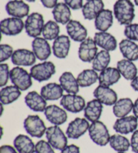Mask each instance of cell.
<instances>
[{"label":"cell","instance_id":"28","mask_svg":"<svg viewBox=\"0 0 138 153\" xmlns=\"http://www.w3.org/2000/svg\"><path fill=\"white\" fill-rule=\"evenodd\" d=\"M112 12L110 10H102L95 18V28L100 32H106L112 26Z\"/></svg>","mask_w":138,"mask_h":153},{"label":"cell","instance_id":"34","mask_svg":"<svg viewBox=\"0 0 138 153\" xmlns=\"http://www.w3.org/2000/svg\"><path fill=\"white\" fill-rule=\"evenodd\" d=\"M97 71L94 69H85L78 75L77 81L80 87H88L94 84L98 80Z\"/></svg>","mask_w":138,"mask_h":153},{"label":"cell","instance_id":"4","mask_svg":"<svg viewBox=\"0 0 138 153\" xmlns=\"http://www.w3.org/2000/svg\"><path fill=\"white\" fill-rule=\"evenodd\" d=\"M24 128L32 137L40 138L46 133L47 128L45 123L37 115H29L24 121Z\"/></svg>","mask_w":138,"mask_h":153},{"label":"cell","instance_id":"49","mask_svg":"<svg viewBox=\"0 0 138 153\" xmlns=\"http://www.w3.org/2000/svg\"><path fill=\"white\" fill-rule=\"evenodd\" d=\"M134 2H135V4L138 6V0H134Z\"/></svg>","mask_w":138,"mask_h":153},{"label":"cell","instance_id":"30","mask_svg":"<svg viewBox=\"0 0 138 153\" xmlns=\"http://www.w3.org/2000/svg\"><path fill=\"white\" fill-rule=\"evenodd\" d=\"M117 68L121 75L128 81H132L137 74V69L133 61L128 59H122L117 62Z\"/></svg>","mask_w":138,"mask_h":153},{"label":"cell","instance_id":"23","mask_svg":"<svg viewBox=\"0 0 138 153\" xmlns=\"http://www.w3.org/2000/svg\"><path fill=\"white\" fill-rule=\"evenodd\" d=\"M103 110V103L96 99L92 100L88 102L85 106L84 117L91 122H96L100 119Z\"/></svg>","mask_w":138,"mask_h":153},{"label":"cell","instance_id":"35","mask_svg":"<svg viewBox=\"0 0 138 153\" xmlns=\"http://www.w3.org/2000/svg\"><path fill=\"white\" fill-rule=\"evenodd\" d=\"M110 62V55L109 51L103 50L96 54L92 61V69L101 72L108 67Z\"/></svg>","mask_w":138,"mask_h":153},{"label":"cell","instance_id":"50","mask_svg":"<svg viewBox=\"0 0 138 153\" xmlns=\"http://www.w3.org/2000/svg\"><path fill=\"white\" fill-rule=\"evenodd\" d=\"M27 1H28V2H34L36 0H26Z\"/></svg>","mask_w":138,"mask_h":153},{"label":"cell","instance_id":"6","mask_svg":"<svg viewBox=\"0 0 138 153\" xmlns=\"http://www.w3.org/2000/svg\"><path fill=\"white\" fill-rule=\"evenodd\" d=\"M56 70L55 66L51 61H45L35 65L30 69V75L32 78L38 82L49 80L53 76Z\"/></svg>","mask_w":138,"mask_h":153},{"label":"cell","instance_id":"15","mask_svg":"<svg viewBox=\"0 0 138 153\" xmlns=\"http://www.w3.org/2000/svg\"><path fill=\"white\" fill-rule=\"evenodd\" d=\"M44 114L49 122L56 126L63 124L68 120V114L64 109L57 105L47 106L44 111Z\"/></svg>","mask_w":138,"mask_h":153},{"label":"cell","instance_id":"16","mask_svg":"<svg viewBox=\"0 0 138 153\" xmlns=\"http://www.w3.org/2000/svg\"><path fill=\"white\" fill-rule=\"evenodd\" d=\"M93 95L95 99L106 105H113L117 101V93L109 87L99 85L94 89Z\"/></svg>","mask_w":138,"mask_h":153},{"label":"cell","instance_id":"41","mask_svg":"<svg viewBox=\"0 0 138 153\" xmlns=\"http://www.w3.org/2000/svg\"><path fill=\"white\" fill-rule=\"evenodd\" d=\"M9 66L8 64L1 63L0 65V87H4L8 83L10 78Z\"/></svg>","mask_w":138,"mask_h":153},{"label":"cell","instance_id":"18","mask_svg":"<svg viewBox=\"0 0 138 153\" xmlns=\"http://www.w3.org/2000/svg\"><path fill=\"white\" fill-rule=\"evenodd\" d=\"M32 48L36 57L40 61H46L51 55L50 45L44 38H35L32 42Z\"/></svg>","mask_w":138,"mask_h":153},{"label":"cell","instance_id":"11","mask_svg":"<svg viewBox=\"0 0 138 153\" xmlns=\"http://www.w3.org/2000/svg\"><path fill=\"white\" fill-rule=\"evenodd\" d=\"M137 118L135 116H125L117 119L113 125L115 132L121 134H128L134 132L138 125Z\"/></svg>","mask_w":138,"mask_h":153},{"label":"cell","instance_id":"48","mask_svg":"<svg viewBox=\"0 0 138 153\" xmlns=\"http://www.w3.org/2000/svg\"><path fill=\"white\" fill-rule=\"evenodd\" d=\"M133 112H134V116L138 119V98L136 101H135V103H134Z\"/></svg>","mask_w":138,"mask_h":153},{"label":"cell","instance_id":"51","mask_svg":"<svg viewBox=\"0 0 138 153\" xmlns=\"http://www.w3.org/2000/svg\"><path fill=\"white\" fill-rule=\"evenodd\" d=\"M117 153H126L125 152H118Z\"/></svg>","mask_w":138,"mask_h":153},{"label":"cell","instance_id":"25","mask_svg":"<svg viewBox=\"0 0 138 153\" xmlns=\"http://www.w3.org/2000/svg\"><path fill=\"white\" fill-rule=\"evenodd\" d=\"M61 86L68 94H77L79 92L80 85L77 79L71 72H65L59 79Z\"/></svg>","mask_w":138,"mask_h":153},{"label":"cell","instance_id":"46","mask_svg":"<svg viewBox=\"0 0 138 153\" xmlns=\"http://www.w3.org/2000/svg\"><path fill=\"white\" fill-rule=\"evenodd\" d=\"M17 150L10 145H3L0 148V153H18Z\"/></svg>","mask_w":138,"mask_h":153},{"label":"cell","instance_id":"38","mask_svg":"<svg viewBox=\"0 0 138 153\" xmlns=\"http://www.w3.org/2000/svg\"><path fill=\"white\" fill-rule=\"evenodd\" d=\"M124 34L128 39L138 42V24L127 25L124 29Z\"/></svg>","mask_w":138,"mask_h":153},{"label":"cell","instance_id":"9","mask_svg":"<svg viewBox=\"0 0 138 153\" xmlns=\"http://www.w3.org/2000/svg\"><path fill=\"white\" fill-rule=\"evenodd\" d=\"M98 53V48L95 41L91 38H88L80 43L78 50V56L82 61L92 62Z\"/></svg>","mask_w":138,"mask_h":153},{"label":"cell","instance_id":"39","mask_svg":"<svg viewBox=\"0 0 138 153\" xmlns=\"http://www.w3.org/2000/svg\"><path fill=\"white\" fill-rule=\"evenodd\" d=\"M35 153H55L49 142L40 140L35 145Z\"/></svg>","mask_w":138,"mask_h":153},{"label":"cell","instance_id":"21","mask_svg":"<svg viewBox=\"0 0 138 153\" xmlns=\"http://www.w3.org/2000/svg\"><path fill=\"white\" fill-rule=\"evenodd\" d=\"M26 105L30 110L42 112L45 111L46 106V100L37 91L29 92L24 98Z\"/></svg>","mask_w":138,"mask_h":153},{"label":"cell","instance_id":"37","mask_svg":"<svg viewBox=\"0 0 138 153\" xmlns=\"http://www.w3.org/2000/svg\"><path fill=\"white\" fill-rule=\"evenodd\" d=\"M60 28L58 23L55 21L49 20L43 27L42 35L43 38L46 40H55L59 36Z\"/></svg>","mask_w":138,"mask_h":153},{"label":"cell","instance_id":"31","mask_svg":"<svg viewBox=\"0 0 138 153\" xmlns=\"http://www.w3.org/2000/svg\"><path fill=\"white\" fill-rule=\"evenodd\" d=\"M14 148L18 153H34L35 145L31 138L26 135L19 134L14 140Z\"/></svg>","mask_w":138,"mask_h":153},{"label":"cell","instance_id":"26","mask_svg":"<svg viewBox=\"0 0 138 153\" xmlns=\"http://www.w3.org/2000/svg\"><path fill=\"white\" fill-rule=\"evenodd\" d=\"M119 49L125 59L131 61L138 60V45L131 40L123 39L119 42Z\"/></svg>","mask_w":138,"mask_h":153},{"label":"cell","instance_id":"17","mask_svg":"<svg viewBox=\"0 0 138 153\" xmlns=\"http://www.w3.org/2000/svg\"><path fill=\"white\" fill-rule=\"evenodd\" d=\"M66 30L69 36L76 42H82L87 38V30L79 21L71 20L66 24Z\"/></svg>","mask_w":138,"mask_h":153},{"label":"cell","instance_id":"5","mask_svg":"<svg viewBox=\"0 0 138 153\" xmlns=\"http://www.w3.org/2000/svg\"><path fill=\"white\" fill-rule=\"evenodd\" d=\"M45 22L42 14L34 12L28 16L24 23V28L30 37L37 38L42 34Z\"/></svg>","mask_w":138,"mask_h":153},{"label":"cell","instance_id":"3","mask_svg":"<svg viewBox=\"0 0 138 153\" xmlns=\"http://www.w3.org/2000/svg\"><path fill=\"white\" fill-rule=\"evenodd\" d=\"M10 79L14 85L20 91H26L32 85L30 73L20 67H16L10 71Z\"/></svg>","mask_w":138,"mask_h":153},{"label":"cell","instance_id":"8","mask_svg":"<svg viewBox=\"0 0 138 153\" xmlns=\"http://www.w3.org/2000/svg\"><path fill=\"white\" fill-rule=\"evenodd\" d=\"M60 105L63 109L71 113H79L84 110L85 100L80 95L67 94L63 95L60 101Z\"/></svg>","mask_w":138,"mask_h":153},{"label":"cell","instance_id":"45","mask_svg":"<svg viewBox=\"0 0 138 153\" xmlns=\"http://www.w3.org/2000/svg\"><path fill=\"white\" fill-rule=\"evenodd\" d=\"M40 1L44 7L49 9H51V8L53 9L55 5L58 4L57 0H40Z\"/></svg>","mask_w":138,"mask_h":153},{"label":"cell","instance_id":"19","mask_svg":"<svg viewBox=\"0 0 138 153\" xmlns=\"http://www.w3.org/2000/svg\"><path fill=\"white\" fill-rule=\"evenodd\" d=\"M71 42L70 38L65 35H61L54 40L53 44V53L58 59H65L70 52Z\"/></svg>","mask_w":138,"mask_h":153},{"label":"cell","instance_id":"7","mask_svg":"<svg viewBox=\"0 0 138 153\" xmlns=\"http://www.w3.org/2000/svg\"><path fill=\"white\" fill-rule=\"evenodd\" d=\"M46 137L53 148L62 151L68 146V138L59 126L55 125L46 130Z\"/></svg>","mask_w":138,"mask_h":153},{"label":"cell","instance_id":"29","mask_svg":"<svg viewBox=\"0 0 138 153\" xmlns=\"http://www.w3.org/2000/svg\"><path fill=\"white\" fill-rule=\"evenodd\" d=\"M52 13L56 22L63 24H67L71 20L70 7L65 3H58L52 10Z\"/></svg>","mask_w":138,"mask_h":153},{"label":"cell","instance_id":"47","mask_svg":"<svg viewBox=\"0 0 138 153\" xmlns=\"http://www.w3.org/2000/svg\"><path fill=\"white\" fill-rule=\"evenodd\" d=\"M131 86L135 91L138 92V76L134 78L131 82Z\"/></svg>","mask_w":138,"mask_h":153},{"label":"cell","instance_id":"12","mask_svg":"<svg viewBox=\"0 0 138 153\" xmlns=\"http://www.w3.org/2000/svg\"><path fill=\"white\" fill-rule=\"evenodd\" d=\"M0 27L2 34L6 36H16L23 30L24 24L22 19L12 17L3 20Z\"/></svg>","mask_w":138,"mask_h":153},{"label":"cell","instance_id":"14","mask_svg":"<svg viewBox=\"0 0 138 153\" xmlns=\"http://www.w3.org/2000/svg\"><path fill=\"white\" fill-rule=\"evenodd\" d=\"M5 10L12 17L22 19L28 16L30 7L22 0H11L5 5Z\"/></svg>","mask_w":138,"mask_h":153},{"label":"cell","instance_id":"52","mask_svg":"<svg viewBox=\"0 0 138 153\" xmlns=\"http://www.w3.org/2000/svg\"><path fill=\"white\" fill-rule=\"evenodd\" d=\"M87 1H88V0H87Z\"/></svg>","mask_w":138,"mask_h":153},{"label":"cell","instance_id":"32","mask_svg":"<svg viewBox=\"0 0 138 153\" xmlns=\"http://www.w3.org/2000/svg\"><path fill=\"white\" fill-rule=\"evenodd\" d=\"M134 103L130 98H121L117 101L112 108V112L116 117H123L133 110Z\"/></svg>","mask_w":138,"mask_h":153},{"label":"cell","instance_id":"44","mask_svg":"<svg viewBox=\"0 0 138 153\" xmlns=\"http://www.w3.org/2000/svg\"><path fill=\"white\" fill-rule=\"evenodd\" d=\"M60 153H80V148L75 144H70L63 149Z\"/></svg>","mask_w":138,"mask_h":153},{"label":"cell","instance_id":"24","mask_svg":"<svg viewBox=\"0 0 138 153\" xmlns=\"http://www.w3.org/2000/svg\"><path fill=\"white\" fill-rule=\"evenodd\" d=\"M121 76V73L117 68L107 67L101 71L98 76L99 85L105 87L111 86L119 81Z\"/></svg>","mask_w":138,"mask_h":153},{"label":"cell","instance_id":"2","mask_svg":"<svg viewBox=\"0 0 138 153\" xmlns=\"http://www.w3.org/2000/svg\"><path fill=\"white\" fill-rule=\"evenodd\" d=\"M90 139L96 144L100 146L109 143L110 136L105 124L100 121L92 122L88 129Z\"/></svg>","mask_w":138,"mask_h":153},{"label":"cell","instance_id":"27","mask_svg":"<svg viewBox=\"0 0 138 153\" xmlns=\"http://www.w3.org/2000/svg\"><path fill=\"white\" fill-rule=\"evenodd\" d=\"M64 90L60 84L50 83L44 85L40 90V95L47 101L58 100L63 96Z\"/></svg>","mask_w":138,"mask_h":153},{"label":"cell","instance_id":"43","mask_svg":"<svg viewBox=\"0 0 138 153\" xmlns=\"http://www.w3.org/2000/svg\"><path fill=\"white\" fill-rule=\"evenodd\" d=\"M130 143L132 151L135 153H138V130H136L133 132Z\"/></svg>","mask_w":138,"mask_h":153},{"label":"cell","instance_id":"42","mask_svg":"<svg viewBox=\"0 0 138 153\" xmlns=\"http://www.w3.org/2000/svg\"><path fill=\"white\" fill-rule=\"evenodd\" d=\"M64 2L74 10H78L83 7V0H64Z\"/></svg>","mask_w":138,"mask_h":153},{"label":"cell","instance_id":"40","mask_svg":"<svg viewBox=\"0 0 138 153\" xmlns=\"http://www.w3.org/2000/svg\"><path fill=\"white\" fill-rule=\"evenodd\" d=\"M13 48L9 45L2 44L0 46V62L3 63V62L7 61L8 59L12 57L14 53Z\"/></svg>","mask_w":138,"mask_h":153},{"label":"cell","instance_id":"20","mask_svg":"<svg viewBox=\"0 0 138 153\" xmlns=\"http://www.w3.org/2000/svg\"><path fill=\"white\" fill-rule=\"evenodd\" d=\"M97 46L104 51H113L117 47V42L114 36L106 32H99L94 34V37Z\"/></svg>","mask_w":138,"mask_h":153},{"label":"cell","instance_id":"1","mask_svg":"<svg viewBox=\"0 0 138 153\" xmlns=\"http://www.w3.org/2000/svg\"><path fill=\"white\" fill-rule=\"evenodd\" d=\"M115 18L121 25L131 24L135 18V7L130 0H117L113 6Z\"/></svg>","mask_w":138,"mask_h":153},{"label":"cell","instance_id":"33","mask_svg":"<svg viewBox=\"0 0 138 153\" xmlns=\"http://www.w3.org/2000/svg\"><path fill=\"white\" fill-rule=\"evenodd\" d=\"M21 95V91L14 85L3 87L0 91V101L3 105L10 104L17 100Z\"/></svg>","mask_w":138,"mask_h":153},{"label":"cell","instance_id":"10","mask_svg":"<svg viewBox=\"0 0 138 153\" xmlns=\"http://www.w3.org/2000/svg\"><path fill=\"white\" fill-rule=\"evenodd\" d=\"M90 126L87 119L77 117L69 124L66 134L71 139H78L87 132Z\"/></svg>","mask_w":138,"mask_h":153},{"label":"cell","instance_id":"13","mask_svg":"<svg viewBox=\"0 0 138 153\" xmlns=\"http://www.w3.org/2000/svg\"><path fill=\"white\" fill-rule=\"evenodd\" d=\"M36 59L37 57L33 51L24 48L15 51L11 57L12 63L17 67L32 66L35 63Z\"/></svg>","mask_w":138,"mask_h":153},{"label":"cell","instance_id":"36","mask_svg":"<svg viewBox=\"0 0 138 153\" xmlns=\"http://www.w3.org/2000/svg\"><path fill=\"white\" fill-rule=\"evenodd\" d=\"M109 144L117 152H126L131 146V143L128 139L120 134H114L110 136Z\"/></svg>","mask_w":138,"mask_h":153},{"label":"cell","instance_id":"22","mask_svg":"<svg viewBox=\"0 0 138 153\" xmlns=\"http://www.w3.org/2000/svg\"><path fill=\"white\" fill-rule=\"evenodd\" d=\"M104 7L103 0H88L82 8L83 16L86 20H95L98 13L104 10Z\"/></svg>","mask_w":138,"mask_h":153}]
</instances>
